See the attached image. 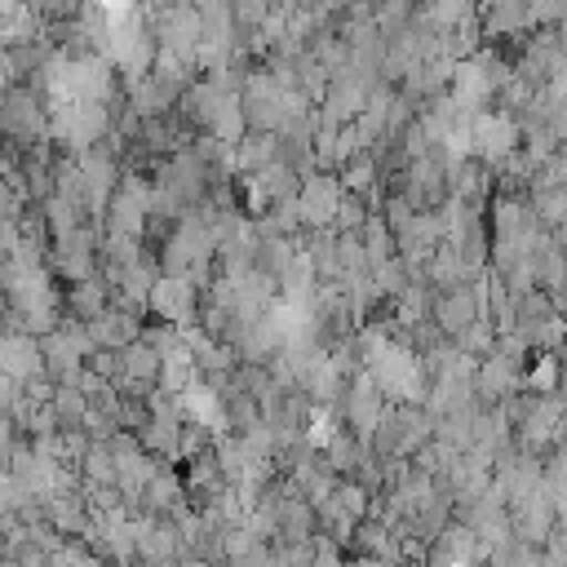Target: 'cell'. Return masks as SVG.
Here are the masks:
<instances>
[{"mask_svg":"<svg viewBox=\"0 0 567 567\" xmlns=\"http://www.w3.org/2000/svg\"><path fill=\"white\" fill-rule=\"evenodd\" d=\"M518 146H523V128L514 124V115L478 111L470 120V155H478L483 164H505L509 155H518Z\"/></svg>","mask_w":567,"mask_h":567,"instance_id":"obj_1","label":"cell"},{"mask_svg":"<svg viewBox=\"0 0 567 567\" xmlns=\"http://www.w3.org/2000/svg\"><path fill=\"white\" fill-rule=\"evenodd\" d=\"M292 199H297V217H301L306 226H332V221H337V208H341V199H346V190H341L337 177L315 173V177H306V182L297 186Z\"/></svg>","mask_w":567,"mask_h":567,"instance_id":"obj_2","label":"cell"},{"mask_svg":"<svg viewBox=\"0 0 567 567\" xmlns=\"http://www.w3.org/2000/svg\"><path fill=\"white\" fill-rule=\"evenodd\" d=\"M146 306H151L164 323L186 328V323L195 319V284H190V279H177V275H164V279L151 284Z\"/></svg>","mask_w":567,"mask_h":567,"instance_id":"obj_3","label":"cell"},{"mask_svg":"<svg viewBox=\"0 0 567 567\" xmlns=\"http://www.w3.org/2000/svg\"><path fill=\"white\" fill-rule=\"evenodd\" d=\"M177 408L182 416H190V425H204V430H221L226 425V408H221V394L190 381L182 394H177Z\"/></svg>","mask_w":567,"mask_h":567,"instance_id":"obj_4","label":"cell"},{"mask_svg":"<svg viewBox=\"0 0 567 567\" xmlns=\"http://www.w3.org/2000/svg\"><path fill=\"white\" fill-rule=\"evenodd\" d=\"M385 416V399H381V390L372 385V377L363 372L354 385H350V403H346V421L359 430V434H368V430H377V421Z\"/></svg>","mask_w":567,"mask_h":567,"instance_id":"obj_5","label":"cell"},{"mask_svg":"<svg viewBox=\"0 0 567 567\" xmlns=\"http://www.w3.org/2000/svg\"><path fill=\"white\" fill-rule=\"evenodd\" d=\"M146 186L142 182H124V190L115 195V230L120 235H142V221H146Z\"/></svg>","mask_w":567,"mask_h":567,"instance_id":"obj_6","label":"cell"},{"mask_svg":"<svg viewBox=\"0 0 567 567\" xmlns=\"http://www.w3.org/2000/svg\"><path fill=\"white\" fill-rule=\"evenodd\" d=\"M35 368H40L35 341H27V337H0V372H4V377L27 381Z\"/></svg>","mask_w":567,"mask_h":567,"instance_id":"obj_7","label":"cell"},{"mask_svg":"<svg viewBox=\"0 0 567 567\" xmlns=\"http://www.w3.org/2000/svg\"><path fill=\"white\" fill-rule=\"evenodd\" d=\"M523 385H527V394H558V385H563L558 359H554V354H536V363L527 368Z\"/></svg>","mask_w":567,"mask_h":567,"instance_id":"obj_8","label":"cell"},{"mask_svg":"<svg viewBox=\"0 0 567 567\" xmlns=\"http://www.w3.org/2000/svg\"><path fill=\"white\" fill-rule=\"evenodd\" d=\"M518 27H527V9L523 4H496V9H487L483 35H505V31H518Z\"/></svg>","mask_w":567,"mask_h":567,"instance_id":"obj_9","label":"cell"},{"mask_svg":"<svg viewBox=\"0 0 567 567\" xmlns=\"http://www.w3.org/2000/svg\"><path fill=\"white\" fill-rule=\"evenodd\" d=\"M275 159V137H244V146H239V164L244 168H266Z\"/></svg>","mask_w":567,"mask_h":567,"instance_id":"obj_10","label":"cell"},{"mask_svg":"<svg viewBox=\"0 0 567 567\" xmlns=\"http://www.w3.org/2000/svg\"><path fill=\"white\" fill-rule=\"evenodd\" d=\"M554 359H558V368H563V377H567V337H563V346L554 350Z\"/></svg>","mask_w":567,"mask_h":567,"instance_id":"obj_11","label":"cell"}]
</instances>
